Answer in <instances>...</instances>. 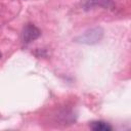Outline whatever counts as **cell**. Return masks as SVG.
I'll use <instances>...</instances> for the list:
<instances>
[{
  "mask_svg": "<svg viewBox=\"0 0 131 131\" xmlns=\"http://www.w3.org/2000/svg\"><path fill=\"white\" fill-rule=\"evenodd\" d=\"M103 36V30L100 27H94L86 32H84L82 35L76 38V41L82 44H87V45H93L98 43Z\"/></svg>",
  "mask_w": 131,
  "mask_h": 131,
  "instance_id": "1",
  "label": "cell"
},
{
  "mask_svg": "<svg viewBox=\"0 0 131 131\" xmlns=\"http://www.w3.org/2000/svg\"><path fill=\"white\" fill-rule=\"evenodd\" d=\"M40 36V31L34 25H27L23 30V41L25 43H30Z\"/></svg>",
  "mask_w": 131,
  "mask_h": 131,
  "instance_id": "2",
  "label": "cell"
},
{
  "mask_svg": "<svg viewBox=\"0 0 131 131\" xmlns=\"http://www.w3.org/2000/svg\"><path fill=\"white\" fill-rule=\"evenodd\" d=\"M90 128L94 131H111L112 127L102 121H96V122H92L90 124Z\"/></svg>",
  "mask_w": 131,
  "mask_h": 131,
  "instance_id": "3",
  "label": "cell"
},
{
  "mask_svg": "<svg viewBox=\"0 0 131 131\" xmlns=\"http://www.w3.org/2000/svg\"><path fill=\"white\" fill-rule=\"evenodd\" d=\"M0 58H1V52H0Z\"/></svg>",
  "mask_w": 131,
  "mask_h": 131,
  "instance_id": "4",
  "label": "cell"
}]
</instances>
